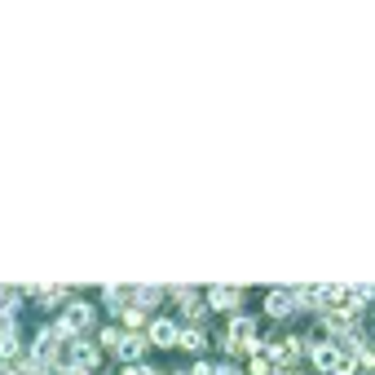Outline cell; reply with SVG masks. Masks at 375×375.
I'll list each match as a JSON object with an SVG mask.
<instances>
[{"label":"cell","instance_id":"obj_9","mask_svg":"<svg viewBox=\"0 0 375 375\" xmlns=\"http://www.w3.org/2000/svg\"><path fill=\"white\" fill-rule=\"evenodd\" d=\"M309 357H314V367H318V371H327V375H331V371L340 367V357H345V353H340L336 345H314V349H309Z\"/></svg>","mask_w":375,"mask_h":375},{"label":"cell","instance_id":"obj_14","mask_svg":"<svg viewBox=\"0 0 375 375\" xmlns=\"http://www.w3.org/2000/svg\"><path fill=\"white\" fill-rule=\"evenodd\" d=\"M141 322H146V314H141L137 305H128V309H124V327H128V331H137Z\"/></svg>","mask_w":375,"mask_h":375},{"label":"cell","instance_id":"obj_5","mask_svg":"<svg viewBox=\"0 0 375 375\" xmlns=\"http://www.w3.org/2000/svg\"><path fill=\"white\" fill-rule=\"evenodd\" d=\"M269 357H274L279 367H296L300 357H305V340L291 336V340H283V345H269Z\"/></svg>","mask_w":375,"mask_h":375},{"label":"cell","instance_id":"obj_17","mask_svg":"<svg viewBox=\"0 0 375 375\" xmlns=\"http://www.w3.org/2000/svg\"><path fill=\"white\" fill-rule=\"evenodd\" d=\"M5 336H13V314H9V309H0V340H5Z\"/></svg>","mask_w":375,"mask_h":375},{"label":"cell","instance_id":"obj_4","mask_svg":"<svg viewBox=\"0 0 375 375\" xmlns=\"http://www.w3.org/2000/svg\"><path fill=\"white\" fill-rule=\"evenodd\" d=\"M208 305H212V309H225V314H234V309L243 305V287H230V283L212 287V291H208Z\"/></svg>","mask_w":375,"mask_h":375},{"label":"cell","instance_id":"obj_18","mask_svg":"<svg viewBox=\"0 0 375 375\" xmlns=\"http://www.w3.org/2000/svg\"><path fill=\"white\" fill-rule=\"evenodd\" d=\"M0 375H23V367L18 362H0Z\"/></svg>","mask_w":375,"mask_h":375},{"label":"cell","instance_id":"obj_7","mask_svg":"<svg viewBox=\"0 0 375 375\" xmlns=\"http://www.w3.org/2000/svg\"><path fill=\"white\" fill-rule=\"evenodd\" d=\"M102 305H106V309H115V314H124V309L133 305V287H124V283H106V287H102Z\"/></svg>","mask_w":375,"mask_h":375},{"label":"cell","instance_id":"obj_20","mask_svg":"<svg viewBox=\"0 0 375 375\" xmlns=\"http://www.w3.org/2000/svg\"><path fill=\"white\" fill-rule=\"evenodd\" d=\"M287 375H300V371H287Z\"/></svg>","mask_w":375,"mask_h":375},{"label":"cell","instance_id":"obj_8","mask_svg":"<svg viewBox=\"0 0 375 375\" xmlns=\"http://www.w3.org/2000/svg\"><path fill=\"white\" fill-rule=\"evenodd\" d=\"M177 345H182L186 353H203V349H208V331L199 327V322H186L182 336H177Z\"/></svg>","mask_w":375,"mask_h":375},{"label":"cell","instance_id":"obj_1","mask_svg":"<svg viewBox=\"0 0 375 375\" xmlns=\"http://www.w3.org/2000/svg\"><path fill=\"white\" fill-rule=\"evenodd\" d=\"M62 327H67V336H80V331H89V327H97V314H93V305H84V300H71L67 309H62Z\"/></svg>","mask_w":375,"mask_h":375},{"label":"cell","instance_id":"obj_15","mask_svg":"<svg viewBox=\"0 0 375 375\" xmlns=\"http://www.w3.org/2000/svg\"><path fill=\"white\" fill-rule=\"evenodd\" d=\"M252 375H279V362H274V357H256V362H252Z\"/></svg>","mask_w":375,"mask_h":375},{"label":"cell","instance_id":"obj_13","mask_svg":"<svg viewBox=\"0 0 375 375\" xmlns=\"http://www.w3.org/2000/svg\"><path fill=\"white\" fill-rule=\"evenodd\" d=\"M18 340H13V336H5V340H0V362H13V357H18Z\"/></svg>","mask_w":375,"mask_h":375},{"label":"cell","instance_id":"obj_16","mask_svg":"<svg viewBox=\"0 0 375 375\" xmlns=\"http://www.w3.org/2000/svg\"><path fill=\"white\" fill-rule=\"evenodd\" d=\"M102 345H106V349H120V345H124V331H120V327H102Z\"/></svg>","mask_w":375,"mask_h":375},{"label":"cell","instance_id":"obj_19","mask_svg":"<svg viewBox=\"0 0 375 375\" xmlns=\"http://www.w3.org/2000/svg\"><path fill=\"white\" fill-rule=\"evenodd\" d=\"M190 375H217V371H212L208 362H194V367H190Z\"/></svg>","mask_w":375,"mask_h":375},{"label":"cell","instance_id":"obj_2","mask_svg":"<svg viewBox=\"0 0 375 375\" xmlns=\"http://www.w3.org/2000/svg\"><path fill=\"white\" fill-rule=\"evenodd\" d=\"M177 336H182V322H172V318H151V322H146V340L159 345V349L177 345Z\"/></svg>","mask_w":375,"mask_h":375},{"label":"cell","instance_id":"obj_6","mask_svg":"<svg viewBox=\"0 0 375 375\" xmlns=\"http://www.w3.org/2000/svg\"><path fill=\"white\" fill-rule=\"evenodd\" d=\"M97 362H102L97 345H89V340H71V367H80V371H93Z\"/></svg>","mask_w":375,"mask_h":375},{"label":"cell","instance_id":"obj_10","mask_svg":"<svg viewBox=\"0 0 375 375\" xmlns=\"http://www.w3.org/2000/svg\"><path fill=\"white\" fill-rule=\"evenodd\" d=\"M146 345H151V340H146V336H137V331H128V336H124V345H120V357H124V367H133V362H141V353H146Z\"/></svg>","mask_w":375,"mask_h":375},{"label":"cell","instance_id":"obj_12","mask_svg":"<svg viewBox=\"0 0 375 375\" xmlns=\"http://www.w3.org/2000/svg\"><path fill=\"white\" fill-rule=\"evenodd\" d=\"M296 291V305L305 309H322V287H291Z\"/></svg>","mask_w":375,"mask_h":375},{"label":"cell","instance_id":"obj_3","mask_svg":"<svg viewBox=\"0 0 375 375\" xmlns=\"http://www.w3.org/2000/svg\"><path fill=\"white\" fill-rule=\"evenodd\" d=\"M291 309H296V291L291 287H269L265 291V314L269 318H291Z\"/></svg>","mask_w":375,"mask_h":375},{"label":"cell","instance_id":"obj_11","mask_svg":"<svg viewBox=\"0 0 375 375\" xmlns=\"http://www.w3.org/2000/svg\"><path fill=\"white\" fill-rule=\"evenodd\" d=\"M168 296V287H159V283H141V287H133V305L137 309H151V305H159Z\"/></svg>","mask_w":375,"mask_h":375}]
</instances>
